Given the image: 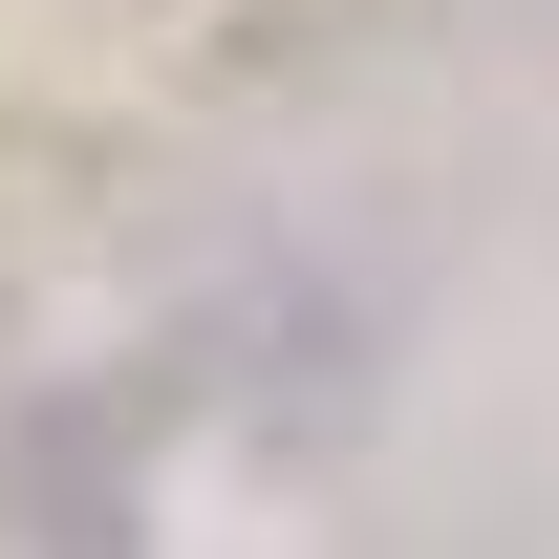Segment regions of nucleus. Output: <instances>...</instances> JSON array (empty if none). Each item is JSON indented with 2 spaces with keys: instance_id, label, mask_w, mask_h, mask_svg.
I'll return each instance as SVG.
<instances>
[{
  "instance_id": "f257e3e1",
  "label": "nucleus",
  "mask_w": 559,
  "mask_h": 559,
  "mask_svg": "<svg viewBox=\"0 0 559 559\" xmlns=\"http://www.w3.org/2000/svg\"><path fill=\"white\" fill-rule=\"evenodd\" d=\"M151 409H173V388H130V409H108V388L22 409V430H0V538H22V559H130V516H151Z\"/></svg>"
}]
</instances>
